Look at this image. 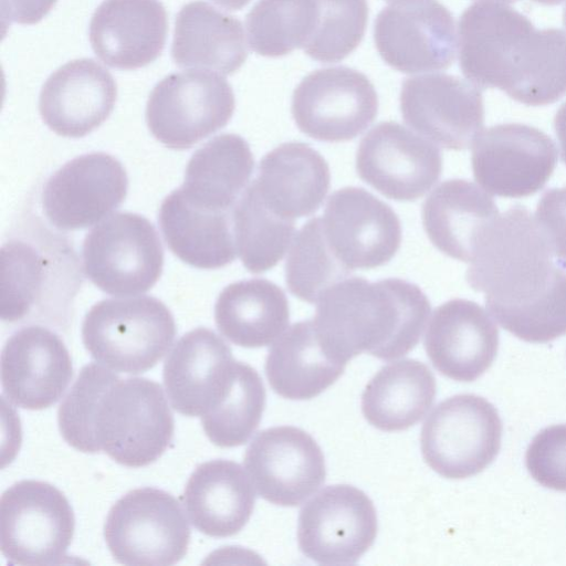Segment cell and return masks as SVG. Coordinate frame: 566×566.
<instances>
[{
  "label": "cell",
  "mask_w": 566,
  "mask_h": 566,
  "mask_svg": "<svg viewBox=\"0 0 566 566\" xmlns=\"http://www.w3.org/2000/svg\"><path fill=\"white\" fill-rule=\"evenodd\" d=\"M536 219L509 208L488 228L467 270L495 321L517 338L547 343L566 334V271Z\"/></svg>",
  "instance_id": "obj_1"
},
{
  "label": "cell",
  "mask_w": 566,
  "mask_h": 566,
  "mask_svg": "<svg viewBox=\"0 0 566 566\" xmlns=\"http://www.w3.org/2000/svg\"><path fill=\"white\" fill-rule=\"evenodd\" d=\"M62 438L84 453L103 451L120 465L158 460L174 436L163 387L148 378H120L99 363L82 367L57 409Z\"/></svg>",
  "instance_id": "obj_2"
},
{
  "label": "cell",
  "mask_w": 566,
  "mask_h": 566,
  "mask_svg": "<svg viewBox=\"0 0 566 566\" xmlns=\"http://www.w3.org/2000/svg\"><path fill=\"white\" fill-rule=\"evenodd\" d=\"M459 65L479 88L495 87L530 106L566 94V33L537 30L506 3L479 1L458 25Z\"/></svg>",
  "instance_id": "obj_3"
},
{
  "label": "cell",
  "mask_w": 566,
  "mask_h": 566,
  "mask_svg": "<svg viewBox=\"0 0 566 566\" xmlns=\"http://www.w3.org/2000/svg\"><path fill=\"white\" fill-rule=\"evenodd\" d=\"M316 303L313 322L318 337L346 364L361 353L382 360L406 355L419 343L431 311L420 287L401 279L371 283L346 277Z\"/></svg>",
  "instance_id": "obj_4"
},
{
  "label": "cell",
  "mask_w": 566,
  "mask_h": 566,
  "mask_svg": "<svg viewBox=\"0 0 566 566\" xmlns=\"http://www.w3.org/2000/svg\"><path fill=\"white\" fill-rule=\"evenodd\" d=\"M1 318L13 323L69 313L82 283L75 253L49 235L14 237L1 248Z\"/></svg>",
  "instance_id": "obj_5"
},
{
  "label": "cell",
  "mask_w": 566,
  "mask_h": 566,
  "mask_svg": "<svg viewBox=\"0 0 566 566\" xmlns=\"http://www.w3.org/2000/svg\"><path fill=\"white\" fill-rule=\"evenodd\" d=\"M82 342L101 365L125 374L153 368L176 336L169 308L154 296L105 298L94 304L82 323Z\"/></svg>",
  "instance_id": "obj_6"
},
{
  "label": "cell",
  "mask_w": 566,
  "mask_h": 566,
  "mask_svg": "<svg viewBox=\"0 0 566 566\" xmlns=\"http://www.w3.org/2000/svg\"><path fill=\"white\" fill-rule=\"evenodd\" d=\"M104 538L114 559L130 566H169L187 553L190 527L180 503L157 488L134 489L111 507Z\"/></svg>",
  "instance_id": "obj_7"
},
{
  "label": "cell",
  "mask_w": 566,
  "mask_h": 566,
  "mask_svg": "<svg viewBox=\"0 0 566 566\" xmlns=\"http://www.w3.org/2000/svg\"><path fill=\"white\" fill-rule=\"evenodd\" d=\"M501 439L496 408L481 396L461 394L434 407L422 424L420 448L433 471L460 480L486 469L499 454Z\"/></svg>",
  "instance_id": "obj_8"
},
{
  "label": "cell",
  "mask_w": 566,
  "mask_h": 566,
  "mask_svg": "<svg viewBox=\"0 0 566 566\" xmlns=\"http://www.w3.org/2000/svg\"><path fill=\"white\" fill-rule=\"evenodd\" d=\"M84 272L103 292L138 295L159 280L164 249L154 224L134 212H117L94 227L82 248Z\"/></svg>",
  "instance_id": "obj_9"
},
{
  "label": "cell",
  "mask_w": 566,
  "mask_h": 566,
  "mask_svg": "<svg viewBox=\"0 0 566 566\" xmlns=\"http://www.w3.org/2000/svg\"><path fill=\"white\" fill-rule=\"evenodd\" d=\"M1 552L9 564L52 565L71 545L75 517L66 496L54 485L22 480L1 495Z\"/></svg>",
  "instance_id": "obj_10"
},
{
  "label": "cell",
  "mask_w": 566,
  "mask_h": 566,
  "mask_svg": "<svg viewBox=\"0 0 566 566\" xmlns=\"http://www.w3.org/2000/svg\"><path fill=\"white\" fill-rule=\"evenodd\" d=\"M235 107L224 77L206 70L165 76L149 94L146 123L153 136L172 149H187L224 127Z\"/></svg>",
  "instance_id": "obj_11"
},
{
  "label": "cell",
  "mask_w": 566,
  "mask_h": 566,
  "mask_svg": "<svg viewBox=\"0 0 566 566\" xmlns=\"http://www.w3.org/2000/svg\"><path fill=\"white\" fill-rule=\"evenodd\" d=\"M378 530L373 501L349 484L327 485L306 502L297 520L302 554L321 565L357 563Z\"/></svg>",
  "instance_id": "obj_12"
},
{
  "label": "cell",
  "mask_w": 566,
  "mask_h": 566,
  "mask_svg": "<svg viewBox=\"0 0 566 566\" xmlns=\"http://www.w3.org/2000/svg\"><path fill=\"white\" fill-rule=\"evenodd\" d=\"M292 115L298 129L321 142H346L376 118L378 96L368 77L335 66L306 75L294 90Z\"/></svg>",
  "instance_id": "obj_13"
},
{
  "label": "cell",
  "mask_w": 566,
  "mask_h": 566,
  "mask_svg": "<svg viewBox=\"0 0 566 566\" xmlns=\"http://www.w3.org/2000/svg\"><path fill=\"white\" fill-rule=\"evenodd\" d=\"M558 150L544 132L520 123L483 129L472 145L476 182L491 195L522 198L541 190L552 176Z\"/></svg>",
  "instance_id": "obj_14"
},
{
  "label": "cell",
  "mask_w": 566,
  "mask_h": 566,
  "mask_svg": "<svg viewBox=\"0 0 566 566\" xmlns=\"http://www.w3.org/2000/svg\"><path fill=\"white\" fill-rule=\"evenodd\" d=\"M243 464L259 496L280 506L302 504L326 478L321 447L293 426L260 431L247 448Z\"/></svg>",
  "instance_id": "obj_15"
},
{
  "label": "cell",
  "mask_w": 566,
  "mask_h": 566,
  "mask_svg": "<svg viewBox=\"0 0 566 566\" xmlns=\"http://www.w3.org/2000/svg\"><path fill=\"white\" fill-rule=\"evenodd\" d=\"M374 40L389 66L409 74L449 67L457 46L453 17L436 0H411L384 8L375 20Z\"/></svg>",
  "instance_id": "obj_16"
},
{
  "label": "cell",
  "mask_w": 566,
  "mask_h": 566,
  "mask_svg": "<svg viewBox=\"0 0 566 566\" xmlns=\"http://www.w3.org/2000/svg\"><path fill=\"white\" fill-rule=\"evenodd\" d=\"M356 169L366 184L397 201H415L442 171L440 149L396 122H381L360 140Z\"/></svg>",
  "instance_id": "obj_17"
},
{
  "label": "cell",
  "mask_w": 566,
  "mask_h": 566,
  "mask_svg": "<svg viewBox=\"0 0 566 566\" xmlns=\"http://www.w3.org/2000/svg\"><path fill=\"white\" fill-rule=\"evenodd\" d=\"M400 111L410 128L447 149L471 147L483 130L484 106L479 87L449 74L406 78Z\"/></svg>",
  "instance_id": "obj_18"
},
{
  "label": "cell",
  "mask_w": 566,
  "mask_h": 566,
  "mask_svg": "<svg viewBox=\"0 0 566 566\" xmlns=\"http://www.w3.org/2000/svg\"><path fill=\"white\" fill-rule=\"evenodd\" d=\"M128 178L123 165L106 153L77 156L46 180L41 203L59 230L88 228L113 212L126 198Z\"/></svg>",
  "instance_id": "obj_19"
},
{
  "label": "cell",
  "mask_w": 566,
  "mask_h": 566,
  "mask_svg": "<svg viewBox=\"0 0 566 566\" xmlns=\"http://www.w3.org/2000/svg\"><path fill=\"white\" fill-rule=\"evenodd\" d=\"M322 223L332 251L350 272L388 263L400 247L398 216L364 188L345 187L332 193Z\"/></svg>",
  "instance_id": "obj_20"
},
{
  "label": "cell",
  "mask_w": 566,
  "mask_h": 566,
  "mask_svg": "<svg viewBox=\"0 0 566 566\" xmlns=\"http://www.w3.org/2000/svg\"><path fill=\"white\" fill-rule=\"evenodd\" d=\"M73 377L70 353L54 332L31 325L15 331L1 352L3 395L17 407L41 410L56 403Z\"/></svg>",
  "instance_id": "obj_21"
},
{
  "label": "cell",
  "mask_w": 566,
  "mask_h": 566,
  "mask_svg": "<svg viewBox=\"0 0 566 566\" xmlns=\"http://www.w3.org/2000/svg\"><path fill=\"white\" fill-rule=\"evenodd\" d=\"M423 345L441 375L457 381H473L496 357L499 329L478 303L453 298L432 313Z\"/></svg>",
  "instance_id": "obj_22"
},
{
  "label": "cell",
  "mask_w": 566,
  "mask_h": 566,
  "mask_svg": "<svg viewBox=\"0 0 566 566\" xmlns=\"http://www.w3.org/2000/svg\"><path fill=\"white\" fill-rule=\"evenodd\" d=\"M234 361L229 345L212 329L197 327L184 334L163 369L171 407L184 416H203L226 391Z\"/></svg>",
  "instance_id": "obj_23"
},
{
  "label": "cell",
  "mask_w": 566,
  "mask_h": 566,
  "mask_svg": "<svg viewBox=\"0 0 566 566\" xmlns=\"http://www.w3.org/2000/svg\"><path fill=\"white\" fill-rule=\"evenodd\" d=\"M116 98L112 74L92 59H77L48 77L40 93L39 111L51 130L80 138L108 118Z\"/></svg>",
  "instance_id": "obj_24"
},
{
  "label": "cell",
  "mask_w": 566,
  "mask_h": 566,
  "mask_svg": "<svg viewBox=\"0 0 566 566\" xmlns=\"http://www.w3.org/2000/svg\"><path fill=\"white\" fill-rule=\"evenodd\" d=\"M167 13L159 0H104L90 23V42L106 65L135 70L154 62L167 38Z\"/></svg>",
  "instance_id": "obj_25"
},
{
  "label": "cell",
  "mask_w": 566,
  "mask_h": 566,
  "mask_svg": "<svg viewBox=\"0 0 566 566\" xmlns=\"http://www.w3.org/2000/svg\"><path fill=\"white\" fill-rule=\"evenodd\" d=\"M182 500L193 527L221 538L233 536L245 526L254 510L255 493L239 463L214 459L195 469Z\"/></svg>",
  "instance_id": "obj_26"
},
{
  "label": "cell",
  "mask_w": 566,
  "mask_h": 566,
  "mask_svg": "<svg viewBox=\"0 0 566 566\" xmlns=\"http://www.w3.org/2000/svg\"><path fill=\"white\" fill-rule=\"evenodd\" d=\"M329 180L328 164L318 151L307 144L290 142L261 159L253 184L273 212L294 221L317 211Z\"/></svg>",
  "instance_id": "obj_27"
},
{
  "label": "cell",
  "mask_w": 566,
  "mask_h": 566,
  "mask_svg": "<svg viewBox=\"0 0 566 566\" xmlns=\"http://www.w3.org/2000/svg\"><path fill=\"white\" fill-rule=\"evenodd\" d=\"M499 216L492 197L465 179L441 182L422 205L431 243L450 258L471 262L480 239Z\"/></svg>",
  "instance_id": "obj_28"
},
{
  "label": "cell",
  "mask_w": 566,
  "mask_h": 566,
  "mask_svg": "<svg viewBox=\"0 0 566 566\" xmlns=\"http://www.w3.org/2000/svg\"><path fill=\"white\" fill-rule=\"evenodd\" d=\"M346 363L323 345L313 319L290 326L269 349L264 365L273 391L291 400L318 396L343 375Z\"/></svg>",
  "instance_id": "obj_29"
},
{
  "label": "cell",
  "mask_w": 566,
  "mask_h": 566,
  "mask_svg": "<svg viewBox=\"0 0 566 566\" xmlns=\"http://www.w3.org/2000/svg\"><path fill=\"white\" fill-rule=\"evenodd\" d=\"M171 56L180 67L230 75L248 56L242 23L205 1L189 2L176 17Z\"/></svg>",
  "instance_id": "obj_30"
},
{
  "label": "cell",
  "mask_w": 566,
  "mask_h": 566,
  "mask_svg": "<svg viewBox=\"0 0 566 566\" xmlns=\"http://www.w3.org/2000/svg\"><path fill=\"white\" fill-rule=\"evenodd\" d=\"M158 223L169 250L191 266L219 269L237 256L232 212L197 208L179 189L163 200Z\"/></svg>",
  "instance_id": "obj_31"
},
{
  "label": "cell",
  "mask_w": 566,
  "mask_h": 566,
  "mask_svg": "<svg viewBox=\"0 0 566 566\" xmlns=\"http://www.w3.org/2000/svg\"><path fill=\"white\" fill-rule=\"evenodd\" d=\"M253 168L254 159L247 140L237 134H221L192 154L179 190L197 208L232 212Z\"/></svg>",
  "instance_id": "obj_32"
},
{
  "label": "cell",
  "mask_w": 566,
  "mask_h": 566,
  "mask_svg": "<svg viewBox=\"0 0 566 566\" xmlns=\"http://www.w3.org/2000/svg\"><path fill=\"white\" fill-rule=\"evenodd\" d=\"M214 322L231 343L247 348L264 347L286 329L289 301L280 286L265 279L238 281L219 294Z\"/></svg>",
  "instance_id": "obj_33"
},
{
  "label": "cell",
  "mask_w": 566,
  "mask_h": 566,
  "mask_svg": "<svg viewBox=\"0 0 566 566\" xmlns=\"http://www.w3.org/2000/svg\"><path fill=\"white\" fill-rule=\"evenodd\" d=\"M436 392V378L426 364L410 358L392 361L366 385L361 412L381 431L406 430L427 415Z\"/></svg>",
  "instance_id": "obj_34"
},
{
  "label": "cell",
  "mask_w": 566,
  "mask_h": 566,
  "mask_svg": "<svg viewBox=\"0 0 566 566\" xmlns=\"http://www.w3.org/2000/svg\"><path fill=\"white\" fill-rule=\"evenodd\" d=\"M232 222L238 254L251 273L274 268L295 237L294 221L273 212L253 181L237 201Z\"/></svg>",
  "instance_id": "obj_35"
},
{
  "label": "cell",
  "mask_w": 566,
  "mask_h": 566,
  "mask_svg": "<svg viewBox=\"0 0 566 566\" xmlns=\"http://www.w3.org/2000/svg\"><path fill=\"white\" fill-rule=\"evenodd\" d=\"M265 398L259 373L252 366L235 360L226 392L213 408L200 417L206 436L221 448L244 444L259 427Z\"/></svg>",
  "instance_id": "obj_36"
},
{
  "label": "cell",
  "mask_w": 566,
  "mask_h": 566,
  "mask_svg": "<svg viewBox=\"0 0 566 566\" xmlns=\"http://www.w3.org/2000/svg\"><path fill=\"white\" fill-rule=\"evenodd\" d=\"M317 18V0H259L245 19L249 45L262 56L289 54L306 45Z\"/></svg>",
  "instance_id": "obj_37"
},
{
  "label": "cell",
  "mask_w": 566,
  "mask_h": 566,
  "mask_svg": "<svg viewBox=\"0 0 566 566\" xmlns=\"http://www.w3.org/2000/svg\"><path fill=\"white\" fill-rule=\"evenodd\" d=\"M350 271L335 256L327 243L322 218L310 219L295 234L285 262V282L297 298L316 303Z\"/></svg>",
  "instance_id": "obj_38"
},
{
  "label": "cell",
  "mask_w": 566,
  "mask_h": 566,
  "mask_svg": "<svg viewBox=\"0 0 566 566\" xmlns=\"http://www.w3.org/2000/svg\"><path fill=\"white\" fill-rule=\"evenodd\" d=\"M315 30L303 48L313 60L323 63L342 61L361 42L367 20L366 0H317Z\"/></svg>",
  "instance_id": "obj_39"
},
{
  "label": "cell",
  "mask_w": 566,
  "mask_h": 566,
  "mask_svg": "<svg viewBox=\"0 0 566 566\" xmlns=\"http://www.w3.org/2000/svg\"><path fill=\"white\" fill-rule=\"evenodd\" d=\"M525 465L541 485L566 492V423L546 427L532 439Z\"/></svg>",
  "instance_id": "obj_40"
},
{
  "label": "cell",
  "mask_w": 566,
  "mask_h": 566,
  "mask_svg": "<svg viewBox=\"0 0 566 566\" xmlns=\"http://www.w3.org/2000/svg\"><path fill=\"white\" fill-rule=\"evenodd\" d=\"M535 219L554 256L566 261V187L552 188L542 195Z\"/></svg>",
  "instance_id": "obj_41"
},
{
  "label": "cell",
  "mask_w": 566,
  "mask_h": 566,
  "mask_svg": "<svg viewBox=\"0 0 566 566\" xmlns=\"http://www.w3.org/2000/svg\"><path fill=\"white\" fill-rule=\"evenodd\" d=\"M56 0H1L3 27L11 23L34 24L41 21L54 7Z\"/></svg>",
  "instance_id": "obj_42"
},
{
  "label": "cell",
  "mask_w": 566,
  "mask_h": 566,
  "mask_svg": "<svg viewBox=\"0 0 566 566\" xmlns=\"http://www.w3.org/2000/svg\"><path fill=\"white\" fill-rule=\"evenodd\" d=\"M554 128L559 142L562 159L566 165V102L556 112Z\"/></svg>",
  "instance_id": "obj_43"
},
{
  "label": "cell",
  "mask_w": 566,
  "mask_h": 566,
  "mask_svg": "<svg viewBox=\"0 0 566 566\" xmlns=\"http://www.w3.org/2000/svg\"><path fill=\"white\" fill-rule=\"evenodd\" d=\"M212 1L214 3H217L218 6L227 9V10H231V11L240 10L250 2V0H212Z\"/></svg>",
  "instance_id": "obj_44"
},
{
  "label": "cell",
  "mask_w": 566,
  "mask_h": 566,
  "mask_svg": "<svg viewBox=\"0 0 566 566\" xmlns=\"http://www.w3.org/2000/svg\"><path fill=\"white\" fill-rule=\"evenodd\" d=\"M512 1L515 2L518 0H512ZM533 1L541 3V4L555 6V4H559V3L564 2L565 0H533Z\"/></svg>",
  "instance_id": "obj_45"
},
{
  "label": "cell",
  "mask_w": 566,
  "mask_h": 566,
  "mask_svg": "<svg viewBox=\"0 0 566 566\" xmlns=\"http://www.w3.org/2000/svg\"><path fill=\"white\" fill-rule=\"evenodd\" d=\"M563 22H564V25L566 28V7H565L564 12H563Z\"/></svg>",
  "instance_id": "obj_46"
},
{
  "label": "cell",
  "mask_w": 566,
  "mask_h": 566,
  "mask_svg": "<svg viewBox=\"0 0 566 566\" xmlns=\"http://www.w3.org/2000/svg\"><path fill=\"white\" fill-rule=\"evenodd\" d=\"M388 2H391V3H397V2H405V1H411V0H386Z\"/></svg>",
  "instance_id": "obj_47"
}]
</instances>
